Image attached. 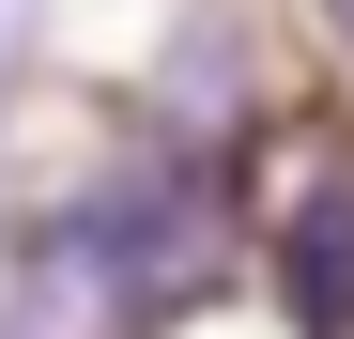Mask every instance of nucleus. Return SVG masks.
Returning <instances> with one entry per match:
<instances>
[{
	"label": "nucleus",
	"mask_w": 354,
	"mask_h": 339,
	"mask_svg": "<svg viewBox=\"0 0 354 339\" xmlns=\"http://www.w3.org/2000/svg\"><path fill=\"white\" fill-rule=\"evenodd\" d=\"M16 31H31V0H0V93H16Z\"/></svg>",
	"instance_id": "obj_2"
},
{
	"label": "nucleus",
	"mask_w": 354,
	"mask_h": 339,
	"mask_svg": "<svg viewBox=\"0 0 354 339\" xmlns=\"http://www.w3.org/2000/svg\"><path fill=\"white\" fill-rule=\"evenodd\" d=\"M292 309L354 339V185H308V216H292Z\"/></svg>",
	"instance_id": "obj_1"
}]
</instances>
